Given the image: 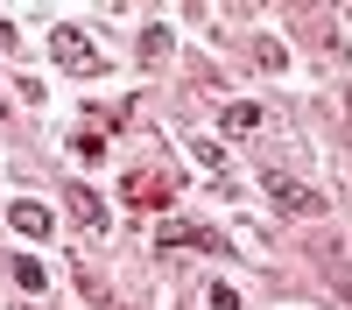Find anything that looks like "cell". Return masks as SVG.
<instances>
[{"label":"cell","mask_w":352,"mask_h":310,"mask_svg":"<svg viewBox=\"0 0 352 310\" xmlns=\"http://www.w3.org/2000/svg\"><path fill=\"white\" fill-rule=\"evenodd\" d=\"M50 56H56V71H71V78H106V49L85 36L78 21H56L50 28Z\"/></svg>","instance_id":"1"},{"label":"cell","mask_w":352,"mask_h":310,"mask_svg":"<svg viewBox=\"0 0 352 310\" xmlns=\"http://www.w3.org/2000/svg\"><path fill=\"white\" fill-rule=\"evenodd\" d=\"M261 190H268V205H275V212H296V219H324V212H331V197H324V190H310V184H296V177H282V169H268V177H261Z\"/></svg>","instance_id":"2"},{"label":"cell","mask_w":352,"mask_h":310,"mask_svg":"<svg viewBox=\"0 0 352 310\" xmlns=\"http://www.w3.org/2000/svg\"><path fill=\"white\" fill-rule=\"evenodd\" d=\"M120 190L134 197V205H148V212H155V205H169L184 184H176V169H127V184H120Z\"/></svg>","instance_id":"3"},{"label":"cell","mask_w":352,"mask_h":310,"mask_svg":"<svg viewBox=\"0 0 352 310\" xmlns=\"http://www.w3.org/2000/svg\"><path fill=\"white\" fill-rule=\"evenodd\" d=\"M64 205H71V219H78L92 240H106V233H113V212H106V197H99L92 184H71V190H64Z\"/></svg>","instance_id":"4"},{"label":"cell","mask_w":352,"mask_h":310,"mask_svg":"<svg viewBox=\"0 0 352 310\" xmlns=\"http://www.w3.org/2000/svg\"><path fill=\"white\" fill-rule=\"evenodd\" d=\"M155 247H190V254H219L226 240L212 233V225H197V219H162V233H155Z\"/></svg>","instance_id":"5"},{"label":"cell","mask_w":352,"mask_h":310,"mask_svg":"<svg viewBox=\"0 0 352 310\" xmlns=\"http://www.w3.org/2000/svg\"><path fill=\"white\" fill-rule=\"evenodd\" d=\"M8 225H14L21 240H50V225H56V219L36 205V197H14V205H8Z\"/></svg>","instance_id":"6"},{"label":"cell","mask_w":352,"mask_h":310,"mask_svg":"<svg viewBox=\"0 0 352 310\" xmlns=\"http://www.w3.org/2000/svg\"><path fill=\"white\" fill-rule=\"evenodd\" d=\"M71 275H78V289H85V296H92L99 310H113V289H106V275H99L92 261H85V254H71Z\"/></svg>","instance_id":"7"},{"label":"cell","mask_w":352,"mask_h":310,"mask_svg":"<svg viewBox=\"0 0 352 310\" xmlns=\"http://www.w3.org/2000/svg\"><path fill=\"white\" fill-rule=\"evenodd\" d=\"M14 282H21V296H43V261H36V254H14Z\"/></svg>","instance_id":"8"},{"label":"cell","mask_w":352,"mask_h":310,"mask_svg":"<svg viewBox=\"0 0 352 310\" xmlns=\"http://www.w3.org/2000/svg\"><path fill=\"white\" fill-rule=\"evenodd\" d=\"M190 155H197L204 169H212V177H226V148H219L212 134H190Z\"/></svg>","instance_id":"9"},{"label":"cell","mask_w":352,"mask_h":310,"mask_svg":"<svg viewBox=\"0 0 352 310\" xmlns=\"http://www.w3.org/2000/svg\"><path fill=\"white\" fill-rule=\"evenodd\" d=\"M226 127H232V134H254V127H261V106H254V99H232V106H226Z\"/></svg>","instance_id":"10"},{"label":"cell","mask_w":352,"mask_h":310,"mask_svg":"<svg viewBox=\"0 0 352 310\" xmlns=\"http://www.w3.org/2000/svg\"><path fill=\"white\" fill-rule=\"evenodd\" d=\"M169 56V28H141V64H162Z\"/></svg>","instance_id":"11"},{"label":"cell","mask_w":352,"mask_h":310,"mask_svg":"<svg viewBox=\"0 0 352 310\" xmlns=\"http://www.w3.org/2000/svg\"><path fill=\"white\" fill-rule=\"evenodd\" d=\"M254 64H261V71H282V43L261 36V43H254Z\"/></svg>","instance_id":"12"},{"label":"cell","mask_w":352,"mask_h":310,"mask_svg":"<svg viewBox=\"0 0 352 310\" xmlns=\"http://www.w3.org/2000/svg\"><path fill=\"white\" fill-rule=\"evenodd\" d=\"M204 303H212V310H247V303H240V289H226V282H219V289L204 296Z\"/></svg>","instance_id":"13"},{"label":"cell","mask_w":352,"mask_h":310,"mask_svg":"<svg viewBox=\"0 0 352 310\" xmlns=\"http://www.w3.org/2000/svg\"><path fill=\"white\" fill-rule=\"evenodd\" d=\"M0 49H14V21H0Z\"/></svg>","instance_id":"14"},{"label":"cell","mask_w":352,"mask_h":310,"mask_svg":"<svg viewBox=\"0 0 352 310\" xmlns=\"http://www.w3.org/2000/svg\"><path fill=\"white\" fill-rule=\"evenodd\" d=\"M338 296H345V303H352V275H338Z\"/></svg>","instance_id":"15"},{"label":"cell","mask_w":352,"mask_h":310,"mask_svg":"<svg viewBox=\"0 0 352 310\" xmlns=\"http://www.w3.org/2000/svg\"><path fill=\"white\" fill-rule=\"evenodd\" d=\"M345 113H352V85H345Z\"/></svg>","instance_id":"16"},{"label":"cell","mask_w":352,"mask_h":310,"mask_svg":"<svg viewBox=\"0 0 352 310\" xmlns=\"http://www.w3.org/2000/svg\"><path fill=\"white\" fill-rule=\"evenodd\" d=\"M14 310H43V303H14Z\"/></svg>","instance_id":"17"}]
</instances>
